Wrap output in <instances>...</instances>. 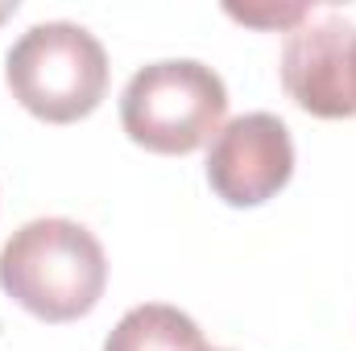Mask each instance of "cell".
Instances as JSON below:
<instances>
[{"label":"cell","instance_id":"cell-1","mask_svg":"<svg viewBox=\"0 0 356 351\" xmlns=\"http://www.w3.org/2000/svg\"><path fill=\"white\" fill-rule=\"evenodd\" d=\"M108 285V257L75 219H29L0 248V289L42 323H75Z\"/></svg>","mask_w":356,"mask_h":351},{"label":"cell","instance_id":"cell-2","mask_svg":"<svg viewBox=\"0 0 356 351\" xmlns=\"http://www.w3.org/2000/svg\"><path fill=\"white\" fill-rule=\"evenodd\" d=\"M4 79L25 112L46 124H71L99 108L108 91V54L83 25L42 21L13 42Z\"/></svg>","mask_w":356,"mask_h":351},{"label":"cell","instance_id":"cell-3","mask_svg":"<svg viewBox=\"0 0 356 351\" xmlns=\"http://www.w3.org/2000/svg\"><path fill=\"white\" fill-rule=\"evenodd\" d=\"M228 116L224 79L195 58H162L141 67L120 91V124L133 145L182 157L203 149Z\"/></svg>","mask_w":356,"mask_h":351},{"label":"cell","instance_id":"cell-4","mask_svg":"<svg viewBox=\"0 0 356 351\" xmlns=\"http://www.w3.org/2000/svg\"><path fill=\"white\" fill-rule=\"evenodd\" d=\"M286 95L323 120L356 116V25L340 12H307L282 46Z\"/></svg>","mask_w":356,"mask_h":351},{"label":"cell","instance_id":"cell-5","mask_svg":"<svg viewBox=\"0 0 356 351\" xmlns=\"http://www.w3.org/2000/svg\"><path fill=\"white\" fill-rule=\"evenodd\" d=\"M294 174L290 128L273 112L228 120L207 149V182L228 207H261Z\"/></svg>","mask_w":356,"mask_h":351},{"label":"cell","instance_id":"cell-6","mask_svg":"<svg viewBox=\"0 0 356 351\" xmlns=\"http://www.w3.org/2000/svg\"><path fill=\"white\" fill-rule=\"evenodd\" d=\"M203 343V331L195 327L191 314H182L178 306L166 302H145V306H133L116 327L112 335L104 339V351H199Z\"/></svg>","mask_w":356,"mask_h":351},{"label":"cell","instance_id":"cell-7","mask_svg":"<svg viewBox=\"0 0 356 351\" xmlns=\"http://www.w3.org/2000/svg\"><path fill=\"white\" fill-rule=\"evenodd\" d=\"M232 17H241V21H253V25H290L294 29V21H307V4H290V8H228Z\"/></svg>","mask_w":356,"mask_h":351},{"label":"cell","instance_id":"cell-8","mask_svg":"<svg viewBox=\"0 0 356 351\" xmlns=\"http://www.w3.org/2000/svg\"><path fill=\"white\" fill-rule=\"evenodd\" d=\"M8 12H17V4H0V21H4Z\"/></svg>","mask_w":356,"mask_h":351},{"label":"cell","instance_id":"cell-9","mask_svg":"<svg viewBox=\"0 0 356 351\" xmlns=\"http://www.w3.org/2000/svg\"><path fill=\"white\" fill-rule=\"evenodd\" d=\"M199 351H216V348H199Z\"/></svg>","mask_w":356,"mask_h":351}]
</instances>
